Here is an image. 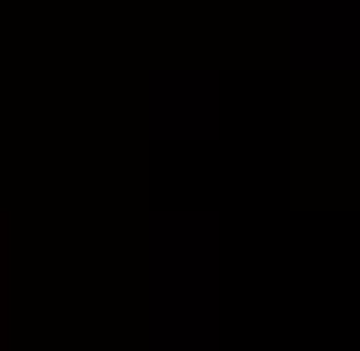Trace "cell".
<instances>
[]
</instances>
